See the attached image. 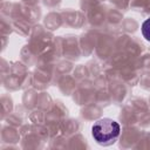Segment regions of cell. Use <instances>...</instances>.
<instances>
[{
    "mask_svg": "<svg viewBox=\"0 0 150 150\" xmlns=\"http://www.w3.org/2000/svg\"><path fill=\"white\" fill-rule=\"evenodd\" d=\"M120 124L111 118H102L91 127V135L97 143H108L120 135Z\"/></svg>",
    "mask_w": 150,
    "mask_h": 150,
    "instance_id": "obj_1",
    "label": "cell"
},
{
    "mask_svg": "<svg viewBox=\"0 0 150 150\" xmlns=\"http://www.w3.org/2000/svg\"><path fill=\"white\" fill-rule=\"evenodd\" d=\"M141 30H142V34H143V36L145 38V40L150 41V18H148V19L142 23Z\"/></svg>",
    "mask_w": 150,
    "mask_h": 150,
    "instance_id": "obj_2",
    "label": "cell"
}]
</instances>
